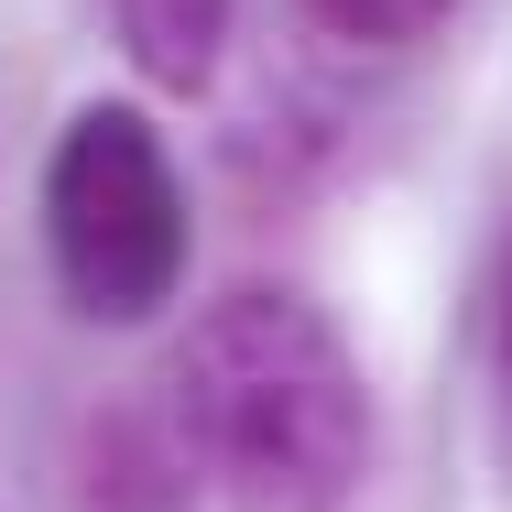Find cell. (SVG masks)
<instances>
[{
    "mask_svg": "<svg viewBox=\"0 0 512 512\" xmlns=\"http://www.w3.org/2000/svg\"><path fill=\"white\" fill-rule=\"evenodd\" d=\"M164 436L229 512H349L371 469V393L316 295L240 284L186 327Z\"/></svg>",
    "mask_w": 512,
    "mask_h": 512,
    "instance_id": "1",
    "label": "cell"
},
{
    "mask_svg": "<svg viewBox=\"0 0 512 512\" xmlns=\"http://www.w3.org/2000/svg\"><path fill=\"white\" fill-rule=\"evenodd\" d=\"M44 251L88 327H142L186 284V186L131 99H88L44 153Z\"/></svg>",
    "mask_w": 512,
    "mask_h": 512,
    "instance_id": "2",
    "label": "cell"
},
{
    "mask_svg": "<svg viewBox=\"0 0 512 512\" xmlns=\"http://www.w3.org/2000/svg\"><path fill=\"white\" fill-rule=\"evenodd\" d=\"M120 11V44L153 88H207L218 77V44H229V0H109Z\"/></svg>",
    "mask_w": 512,
    "mask_h": 512,
    "instance_id": "3",
    "label": "cell"
},
{
    "mask_svg": "<svg viewBox=\"0 0 512 512\" xmlns=\"http://www.w3.org/2000/svg\"><path fill=\"white\" fill-rule=\"evenodd\" d=\"M447 11H458V0H306V22L327 33V44H371V55H404V44H425Z\"/></svg>",
    "mask_w": 512,
    "mask_h": 512,
    "instance_id": "4",
    "label": "cell"
},
{
    "mask_svg": "<svg viewBox=\"0 0 512 512\" xmlns=\"http://www.w3.org/2000/svg\"><path fill=\"white\" fill-rule=\"evenodd\" d=\"M480 360H491V404L512 436V229L491 240V273H480Z\"/></svg>",
    "mask_w": 512,
    "mask_h": 512,
    "instance_id": "5",
    "label": "cell"
}]
</instances>
